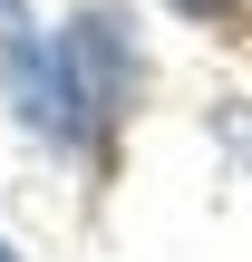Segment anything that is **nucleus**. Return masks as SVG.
Masks as SVG:
<instances>
[{
  "label": "nucleus",
  "instance_id": "1",
  "mask_svg": "<svg viewBox=\"0 0 252 262\" xmlns=\"http://www.w3.org/2000/svg\"><path fill=\"white\" fill-rule=\"evenodd\" d=\"M58 68L78 78V126H107V117L126 107V58H117V29H107L97 10H87V19H68Z\"/></svg>",
  "mask_w": 252,
  "mask_h": 262
},
{
  "label": "nucleus",
  "instance_id": "2",
  "mask_svg": "<svg viewBox=\"0 0 252 262\" xmlns=\"http://www.w3.org/2000/svg\"><path fill=\"white\" fill-rule=\"evenodd\" d=\"M175 10H194V19H223V10H233V0H175Z\"/></svg>",
  "mask_w": 252,
  "mask_h": 262
},
{
  "label": "nucleus",
  "instance_id": "3",
  "mask_svg": "<svg viewBox=\"0 0 252 262\" xmlns=\"http://www.w3.org/2000/svg\"><path fill=\"white\" fill-rule=\"evenodd\" d=\"M0 29H19V0H0Z\"/></svg>",
  "mask_w": 252,
  "mask_h": 262
}]
</instances>
